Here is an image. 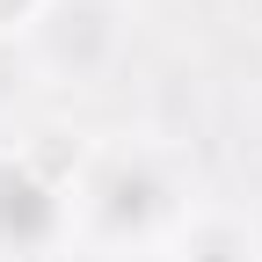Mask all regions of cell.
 <instances>
[{"mask_svg": "<svg viewBox=\"0 0 262 262\" xmlns=\"http://www.w3.org/2000/svg\"><path fill=\"white\" fill-rule=\"evenodd\" d=\"M66 233H73V204L29 160L0 153V262H44Z\"/></svg>", "mask_w": 262, "mask_h": 262, "instance_id": "1", "label": "cell"}, {"mask_svg": "<svg viewBox=\"0 0 262 262\" xmlns=\"http://www.w3.org/2000/svg\"><path fill=\"white\" fill-rule=\"evenodd\" d=\"M110 262H153V255H146V248H117Z\"/></svg>", "mask_w": 262, "mask_h": 262, "instance_id": "2", "label": "cell"}]
</instances>
